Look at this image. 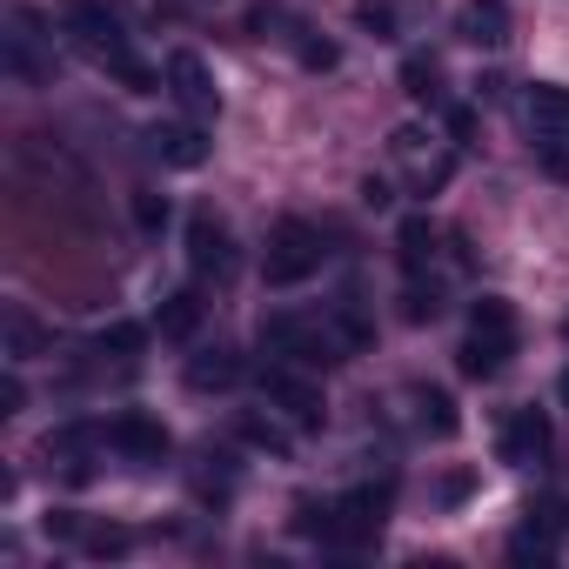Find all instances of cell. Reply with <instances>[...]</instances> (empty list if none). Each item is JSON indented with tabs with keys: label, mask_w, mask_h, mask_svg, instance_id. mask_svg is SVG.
<instances>
[{
	"label": "cell",
	"mask_w": 569,
	"mask_h": 569,
	"mask_svg": "<svg viewBox=\"0 0 569 569\" xmlns=\"http://www.w3.org/2000/svg\"><path fill=\"white\" fill-rule=\"evenodd\" d=\"M201 316H208L201 289H174V296H161V309H154V336H161V342H194Z\"/></svg>",
	"instance_id": "5bb4252c"
},
{
	"label": "cell",
	"mask_w": 569,
	"mask_h": 569,
	"mask_svg": "<svg viewBox=\"0 0 569 569\" xmlns=\"http://www.w3.org/2000/svg\"><path fill=\"white\" fill-rule=\"evenodd\" d=\"M234 436H241L248 449H261V456H289V449H296V436L274 422V409H268V416H261V409H241V416H234Z\"/></svg>",
	"instance_id": "ac0fdd59"
},
{
	"label": "cell",
	"mask_w": 569,
	"mask_h": 569,
	"mask_svg": "<svg viewBox=\"0 0 569 569\" xmlns=\"http://www.w3.org/2000/svg\"><path fill=\"white\" fill-rule=\"evenodd\" d=\"M396 261H402V274H422V268L436 261V228H429V214H409V221L396 228Z\"/></svg>",
	"instance_id": "d6986e66"
},
{
	"label": "cell",
	"mask_w": 569,
	"mask_h": 569,
	"mask_svg": "<svg viewBox=\"0 0 569 569\" xmlns=\"http://www.w3.org/2000/svg\"><path fill=\"white\" fill-rule=\"evenodd\" d=\"M542 168H549L556 181H569V148H562V134H549V141H542Z\"/></svg>",
	"instance_id": "4dcf8cb0"
},
{
	"label": "cell",
	"mask_w": 569,
	"mask_h": 569,
	"mask_svg": "<svg viewBox=\"0 0 569 569\" xmlns=\"http://www.w3.org/2000/svg\"><path fill=\"white\" fill-rule=\"evenodd\" d=\"M61 34H68L94 68L134 54V48H128V21H121L114 0H68V8H61Z\"/></svg>",
	"instance_id": "7a4b0ae2"
},
{
	"label": "cell",
	"mask_w": 569,
	"mask_h": 569,
	"mask_svg": "<svg viewBox=\"0 0 569 569\" xmlns=\"http://www.w3.org/2000/svg\"><path fill=\"white\" fill-rule=\"evenodd\" d=\"M402 88H409V101H422V108H436V101H442V74H436V61H422V54H409V61H402Z\"/></svg>",
	"instance_id": "603a6c76"
},
{
	"label": "cell",
	"mask_w": 569,
	"mask_h": 569,
	"mask_svg": "<svg viewBox=\"0 0 569 569\" xmlns=\"http://www.w3.org/2000/svg\"><path fill=\"white\" fill-rule=\"evenodd\" d=\"M456 34H462L469 48H502V41H509V8H502V0H462Z\"/></svg>",
	"instance_id": "9a60e30c"
},
{
	"label": "cell",
	"mask_w": 569,
	"mask_h": 569,
	"mask_svg": "<svg viewBox=\"0 0 569 569\" xmlns=\"http://www.w3.org/2000/svg\"><path fill=\"white\" fill-rule=\"evenodd\" d=\"M449 134H456V148H462V141L476 134V114H469V108H449Z\"/></svg>",
	"instance_id": "1f68e13d"
},
{
	"label": "cell",
	"mask_w": 569,
	"mask_h": 569,
	"mask_svg": "<svg viewBox=\"0 0 569 569\" xmlns=\"http://www.w3.org/2000/svg\"><path fill=\"white\" fill-rule=\"evenodd\" d=\"M556 396H562V402H569V369H562V382H556Z\"/></svg>",
	"instance_id": "836d02e7"
},
{
	"label": "cell",
	"mask_w": 569,
	"mask_h": 569,
	"mask_svg": "<svg viewBox=\"0 0 569 569\" xmlns=\"http://www.w3.org/2000/svg\"><path fill=\"white\" fill-rule=\"evenodd\" d=\"M34 356H48V329L28 309H8V362H34Z\"/></svg>",
	"instance_id": "44dd1931"
},
{
	"label": "cell",
	"mask_w": 569,
	"mask_h": 569,
	"mask_svg": "<svg viewBox=\"0 0 569 569\" xmlns=\"http://www.w3.org/2000/svg\"><path fill=\"white\" fill-rule=\"evenodd\" d=\"M336 61H342V54H336V41H316V34H302V68H322V74H329Z\"/></svg>",
	"instance_id": "f1b7e54d"
},
{
	"label": "cell",
	"mask_w": 569,
	"mask_h": 569,
	"mask_svg": "<svg viewBox=\"0 0 569 569\" xmlns=\"http://www.w3.org/2000/svg\"><path fill=\"white\" fill-rule=\"evenodd\" d=\"M356 28H369L376 41H389L396 34V8H389V0H356Z\"/></svg>",
	"instance_id": "4316f807"
},
{
	"label": "cell",
	"mask_w": 569,
	"mask_h": 569,
	"mask_svg": "<svg viewBox=\"0 0 569 569\" xmlns=\"http://www.w3.org/2000/svg\"><path fill=\"white\" fill-rule=\"evenodd\" d=\"M148 349V329L141 322H108L101 336H94V356H114V362H134Z\"/></svg>",
	"instance_id": "7402d4cb"
},
{
	"label": "cell",
	"mask_w": 569,
	"mask_h": 569,
	"mask_svg": "<svg viewBox=\"0 0 569 569\" xmlns=\"http://www.w3.org/2000/svg\"><path fill=\"white\" fill-rule=\"evenodd\" d=\"M509 356H516V309H509L502 296H476V309H469V342L456 349V369H462L469 382H496V376L509 369Z\"/></svg>",
	"instance_id": "6da1fadb"
},
{
	"label": "cell",
	"mask_w": 569,
	"mask_h": 569,
	"mask_svg": "<svg viewBox=\"0 0 569 569\" xmlns=\"http://www.w3.org/2000/svg\"><path fill=\"white\" fill-rule=\"evenodd\" d=\"M549 442H556V422H549V409H509L496 456H502L509 469H536V462H549Z\"/></svg>",
	"instance_id": "ba28073f"
},
{
	"label": "cell",
	"mask_w": 569,
	"mask_h": 569,
	"mask_svg": "<svg viewBox=\"0 0 569 569\" xmlns=\"http://www.w3.org/2000/svg\"><path fill=\"white\" fill-rule=\"evenodd\" d=\"M141 141H148V154H154L161 168H201V161H208V134H201L194 121H154Z\"/></svg>",
	"instance_id": "30bf717a"
},
{
	"label": "cell",
	"mask_w": 569,
	"mask_h": 569,
	"mask_svg": "<svg viewBox=\"0 0 569 569\" xmlns=\"http://www.w3.org/2000/svg\"><path fill=\"white\" fill-rule=\"evenodd\" d=\"M322 268V234L309 228V221H274V234H268V254H261V281L268 289H302V281Z\"/></svg>",
	"instance_id": "277c9868"
},
{
	"label": "cell",
	"mask_w": 569,
	"mask_h": 569,
	"mask_svg": "<svg viewBox=\"0 0 569 569\" xmlns=\"http://www.w3.org/2000/svg\"><path fill=\"white\" fill-rule=\"evenodd\" d=\"M362 201H369V208H389V201H396V188H389V181H376V174H369V181H362Z\"/></svg>",
	"instance_id": "d6a6232c"
},
{
	"label": "cell",
	"mask_w": 569,
	"mask_h": 569,
	"mask_svg": "<svg viewBox=\"0 0 569 569\" xmlns=\"http://www.w3.org/2000/svg\"><path fill=\"white\" fill-rule=\"evenodd\" d=\"M476 489H482V476H476V469H442V476H436V502H442V509H462Z\"/></svg>",
	"instance_id": "d4e9b609"
},
{
	"label": "cell",
	"mask_w": 569,
	"mask_h": 569,
	"mask_svg": "<svg viewBox=\"0 0 569 569\" xmlns=\"http://www.w3.org/2000/svg\"><path fill=\"white\" fill-rule=\"evenodd\" d=\"M168 94L194 114V121H208V114H221V88H214V74H208V61L201 54H188V48H174L168 54Z\"/></svg>",
	"instance_id": "9c48e42d"
},
{
	"label": "cell",
	"mask_w": 569,
	"mask_h": 569,
	"mask_svg": "<svg viewBox=\"0 0 569 569\" xmlns=\"http://www.w3.org/2000/svg\"><path fill=\"white\" fill-rule=\"evenodd\" d=\"M562 336H569V322H562Z\"/></svg>",
	"instance_id": "e575fe53"
},
{
	"label": "cell",
	"mask_w": 569,
	"mask_h": 569,
	"mask_svg": "<svg viewBox=\"0 0 569 569\" xmlns=\"http://www.w3.org/2000/svg\"><path fill=\"white\" fill-rule=\"evenodd\" d=\"M21 402H28V389H21V376L8 369V376H0V416H21Z\"/></svg>",
	"instance_id": "f546056e"
},
{
	"label": "cell",
	"mask_w": 569,
	"mask_h": 569,
	"mask_svg": "<svg viewBox=\"0 0 569 569\" xmlns=\"http://www.w3.org/2000/svg\"><path fill=\"white\" fill-rule=\"evenodd\" d=\"M442 316V289L422 274H409V289H402V322H436Z\"/></svg>",
	"instance_id": "cb8c5ba5"
},
{
	"label": "cell",
	"mask_w": 569,
	"mask_h": 569,
	"mask_svg": "<svg viewBox=\"0 0 569 569\" xmlns=\"http://www.w3.org/2000/svg\"><path fill=\"white\" fill-rule=\"evenodd\" d=\"M522 114H529V128H536V134H569V88L536 81V88L522 94Z\"/></svg>",
	"instance_id": "2e32d148"
},
{
	"label": "cell",
	"mask_w": 569,
	"mask_h": 569,
	"mask_svg": "<svg viewBox=\"0 0 569 569\" xmlns=\"http://www.w3.org/2000/svg\"><path fill=\"white\" fill-rule=\"evenodd\" d=\"M41 456H48V469H61L68 482H88V476H94V462H88V456H94V429H81V422H74V429H54V436L41 442Z\"/></svg>",
	"instance_id": "7c38bea8"
},
{
	"label": "cell",
	"mask_w": 569,
	"mask_h": 569,
	"mask_svg": "<svg viewBox=\"0 0 569 569\" xmlns=\"http://www.w3.org/2000/svg\"><path fill=\"white\" fill-rule=\"evenodd\" d=\"M241 382V356L234 349H201V356H188V389H234Z\"/></svg>",
	"instance_id": "e0dca14e"
},
{
	"label": "cell",
	"mask_w": 569,
	"mask_h": 569,
	"mask_svg": "<svg viewBox=\"0 0 569 569\" xmlns=\"http://www.w3.org/2000/svg\"><path fill=\"white\" fill-rule=\"evenodd\" d=\"M389 154L416 168V194H436V188L449 181V168H456L449 154H436V161L422 154V128H396V134H389Z\"/></svg>",
	"instance_id": "4fadbf2b"
},
{
	"label": "cell",
	"mask_w": 569,
	"mask_h": 569,
	"mask_svg": "<svg viewBox=\"0 0 569 569\" xmlns=\"http://www.w3.org/2000/svg\"><path fill=\"white\" fill-rule=\"evenodd\" d=\"M396 489L389 482H362L336 502V522H329V549H369L382 536V516H389Z\"/></svg>",
	"instance_id": "8992f818"
},
{
	"label": "cell",
	"mask_w": 569,
	"mask_h": 569,
	"mask_svg": "<svg viewBox=\"0 0 569 569\" xmlns=\"http://www.w3.org/2000/svg\"><path fill=\"white\" fill-rule=\"evenodd\" d=\"M261 349L268 356H281V362H302V369H329V362H342V329H329V322H302V316H268L261 322Z\"/></svg>",
	"instance_id": "3957f363"
},
{
	"label": "cell",
	"mask_w": 569,
	"mask_h": 569,
	"mask_svg": "<svg viewBox=\"0 0 569 569\" xmlns=\"http://www.w3.org/2000/svg\"><path fill=\"white\" fill-rule=\"evenodd\" d=\"M81 549H88V556H121V549H128V529H114V522H108V529L88 522V529H81Z\"/></svg>",
	"instance_id": "83f0119b"
},
{
	"label": "cell",
	"mask_w": 569,
	"mask_h": 569,
	"mask_svg": "<svg viewBox=\"0 0 569 569\" xmlns=\"http://www.w3.org/2000/svg\"><path fill=\"white\" fill-rule=\"evenodd\" d=\"M409 402H416V422H422L429 436H456V429H462V416H456V396H449V389H416Z\"/></svg>",
	"instance_id": "ffe728a7"
},
{
	"label": "cell",
	"mask_w": 569,
	"mask_h": 569,
	"mask_svg": "<svg viewBox=\"0 0 569 569\" xmlns=\"http://www.w3.org/2000/svg\"><path fill=\"white\" fill-rule=\"evenodd\" d=\"M234 234H228V221L214 214V208H194L188 214V268H194V281H228L234 274Z\"/></svg>",
	"instance_id": "52a82bcc"
},
{
	"label": "cell",
	"mask_w": 569,
	"mask_h": 569,
	"mask_svg": "<svg viewBox=\"0 0 569 569\" xmlns=\"http://www.w3.org/2000/svg\"><path fill=\"white\" fill-rule=\"evenodd\" d=\"M261 396H268L274 416H289L296 429H322V422H329L322 382L302 376V362H274V369H261Z\"/></svg>",
	"instance_id": "5b68a950"
},
{
	"label": "cell",
	"mask_w": 569,
	"mask_h": 569,
	"mask_svg": "<svg viewBox=\"0 0 569 569\" xmlns=\"http://www.w3.org/2000/svg\"><path fill=\"white\" fill-rule=\"evenodd\" d=\"M134 228H141V234H161V228H168V194L134 188Z\"/></svg>",
	"instance_id": "484cf974"
},
{
	"label": "cell",
	"mask_w": 569,
	"mask_h": 569,
	"mask_svg": "<svg viewBox=\"0 0 569 569\" xmlns=\"http://www.w3.org/2000/svg\"><path fill=\"white\" fill-rule=\"evenodd\" d=\"M108 442H114L128 462H168V449H174V442H168V429H161L154 416H141V409L114 416V422H108Z\"/></svg>",
	"instance_id": "8fae6325"
}]
</instances>
